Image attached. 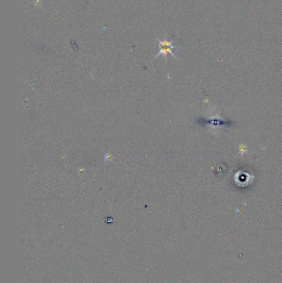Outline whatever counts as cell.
<instances>
[{
  "instance_id": "obj_2",
  "label": "cell",
  "mask_w": 282,
  "mask_h": 283,
  "mask_svg": "<svg viewBox=\"0 0 282 283\" xmlns=\"http://www.w3.org/2000/svg\"><path fill=\"white\" fill-rule=\"evenodd\" d=\"M239 150L241 151V152H242V154H243V153H244V152H246V151H247V147H246L245 145H243V144H242V145L240 146Z\"/></svg>"
},
{
  "instance_id": "obj_1",
  "label": "cell",
  "mask_w": 282,
  "mask_h": 283,
  "mask_svg": "<svg viewBox=\"0 0 282 283\" xmlns=\"http://www.w3.org/2000/svg\"><path fill=\"white\" fill-rule=\"evenodd\" d=\"M159 51L158 54L156 56H158L160 55H164L167 56L168 54H171L173 56L175 57V56L173 53V49L175 48V46L172 45V42H169L166 39L161 41L159 40Z\"/></svg>"
}]
</instances>
